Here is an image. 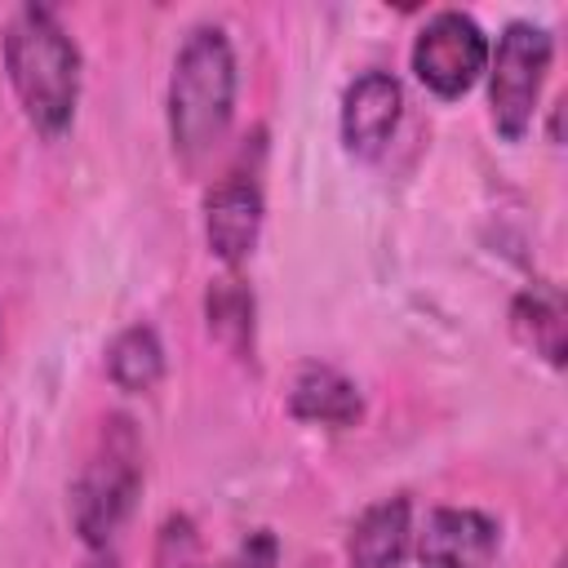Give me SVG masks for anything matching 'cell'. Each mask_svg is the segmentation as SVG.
<instances>
[{"instance_id":"cell-8","label":"cell","mask_w":568,"mask_h":568,"mask_svg":"<svg viewBox=\"0 0 568 568\" xmlns=\"http://www.w3.org/2000/svg\"><path fill=\"white\" fill-rule=\"evenodd\" d=\"M404 120V84L373 67V71H359L346 89H342V106H337V133H342V146L346 155L355 160H377L395 129Z\"/></svg>"},{"instance_id":"cell-10","label":"cell","mask_w":568,"mask_h":568,"mask_svg":"<svg viewBox=\"0 0 568 568\" xmlns=\"http://www.w3.org/2000/svg\"><path fill=\"white\" fill-rule=\"evenodd\" d=\"M413 550V501L404 493L364 506L346 532L351 568H404Z\"/></svg>"},{"instance_id":"cell-3","label":"cell","mask_w":568,"mask_h":568,"mask_svg":"<svg viewBox=\"0 0 568 568\" xmlns=\"http://www.w3.org/2000/svg\"><path fill=\"white\" fill-rule=\"evenodd\" d=\"M138 497H142V439L124 413H111L98 430L89 462L80 466L67 493V515H71L75 537L89 550H111Z\"/></svg>"},{"instance_id":"cell-9","label":"cell","mask_w":568,"mask_h":568,"mask_svg":"<svg viewBox=\"0 0 568 568\" xmlns=\"http://www.w3.org/2000/svg\"><path fill=\"white\" fill-rule=\"evenodd\" d=\"M284 408L293 422H311V426H333V430H351L364 422V395L359 386L333 368V364H302L288 382Z\"/></svg>"},{"instance_id":"cell-7","label":"cell","mask_w":568,"mask_h":568,"mask_svg":"<svg viewBox=\"0 0 568 568\" xmlns=\"http://www.w3.org/2000/svg\"><path fill=\"white\" fill-rule=\"evenodd\" d=\"M417 568H497L501 524L475 506H435L413 532Z\"/></svg>"},{"instance_id":"cell-4","label":"cell","mask_w":568,"mask_h":568,"mask_svg":"<svg viewBox=\"0 0 568 568\" xmlns=\"http://www.w3.org/2000/svg\"><path fill=\"white\" fill-rule=\"evenodd\" d=\"M555 62V36L541 22H506L497 44H488V120L501 142H519L532 129L546 71Z\"/></svg>"},{"instance_id":"cell-2","label":"cell","mask_w":568,"mask_h":568,"mask_svg":"<svg viewBox=\"0 0 568 568\" xmlns=\"http://www.w3.org/2000/svg\"><path fill=\"white\" fill-rule=\"evenodd\" d=\"M235 49L217 22H200L186 31V40L173 53L169 93H164V120L173 155L186 169H200L226 138L235 115Z\"/></svg>"},{"instance_id":"cell-14","label":"cell","mask_w":568,"mask_h":568,"mask_svg":"<svg viewBox=\"0 0 568 568\" xmlns=\"http://www.w3.org/2000/svg\"><path fill=\"white\" fill-rule=\"evenodd\" d=\"M155 568H200V532L191 515H169L155 532Z\"/></svg>"},{"instance_id":"cell-5","label":"cell","mask_w":568,"mask_h":568,"mask_svg":"<svg viewBox=\"0 0 568 568\" xmlns=\"http://www.w3.org/2000/svg\"><path fill=\"white\" fill-rule=\"evenodd\" d=\"M413 75L439 102L466 98L488 67V36L466 9H435L408 49Z\"/></svg>"},{"instance_id":"cell-16","label":"cell","mask_w":568,"mask_h":568,"mask_svg":"<svg viewBox=\"0 0 568 568\" xmlns=\"http://www.w3.org/2000/svg\"><path fill=\"white\" fill-rule=\"evenodd\" d=\"M80 568H124V564H120L115 550H89V559H84Z\"/></svg>"},{"instance_id":"cell-12","label":"cell","mask_w":568,"mask_h":568,"mask_svg":"<svg viewBox=\"0 0 568 568\" xmlns=\"http://www.w3.org/2000/svg\"><path fill=\"white\" fill-rule=\"evenodd\" d=\"M204 320H209V333L213 342L235 355V359H253V346H257V302H253V288L226 271L209 284L204 293Z\"/></svg>"},{"instance_id":"cell-17","label":"cell","mask_w":568,"mask_h":568,"mask_svg":"<svg viewBox=\"0 0 568 568\" xmlns=\"http://www.w3.org/2000/svg\"><path fill=\"white\" fill-rule=\"evenodd\" d=\"M555 568H564V564H555Z\"/></svg>"},{"instance_id":"cell-13","label":"cell","mask_w":568,"mask_h":568,"mask_svg":"<svg viewBox=\"0 0 568 568\" xmlns=\"http://www.w3.org/2000/svg\"><path fill=\"white\" fill-rule=\"evenodd\" d=\"M106 377L124 395H151L164 382V342L151 324H124L106 342Z\"/></svg>"},{"instance_id":"cell-11","label":"cell","mask_w":568,"mask_h":568,"mask_svg":"<svg viewBox=\"0 0 568 568\" xmlns=\"http://www.w3.org/2000/svg\"><path fill=\"white\" fill-rule=\"evenodd\" d=\"M510 333L519 346H528L532 355H541L550 368H564L568 359V311H564V293L555 284H528L524 293H515L510 302Z\"/></svg>"},{"instance_id":"cell-15","label":"cell","mask_w":568,"mask_h":568,"mask_svg":"<svg viewBox=\"0 0 568 568\" xmlns=\"http://www.w3.org/2000/svg\"><path fill=\"white\" fill-rule=\"evenodd\" d=\"M217 568H280V537L271 528H257L248 532Z\"/></svg>"},{"instance_id":"cell-1","label":"cell","mask_w":568,"mask_h":568,"mask_svg":"<svg viewBox=\"0 0 568 568\" xmlns=\"http://www.w3.org/2000/svg\"><path fill=\"white\" fill-rule=\"evenodd\" d=\"M0 53L27 124L40 138H62L75 124L80 80H84V58L75 36L62 27V18L49 4H22L4 22Z\"/></svg>"},{"instance_id":"cell-6","label":"cell","mask_w":568,"mask_h":568,"mask_svg":"<svg viewBox=\"0 0 568 568\" xmlns=\"http://www.w3.org/2000/svg\"><path fill=\"white\" fill-rule=\"evenodd\" d=\"M262 222H266V200L253 169H231L204 191V244L226 271H240L253 257L262 240Z\"/></svg>"}]
</instances>
